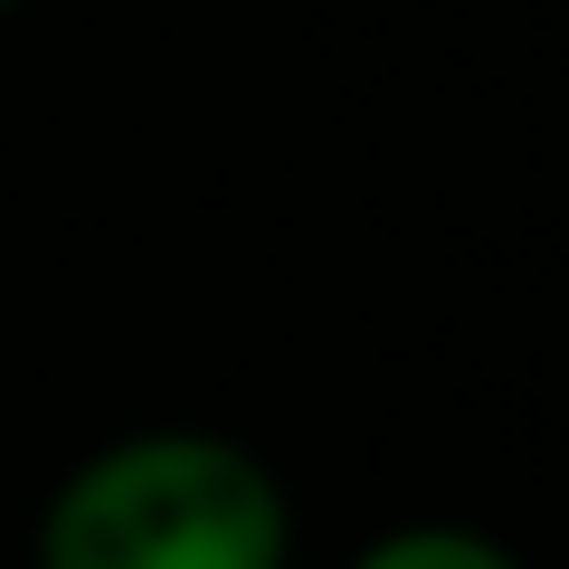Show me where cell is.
I'll list each match as a JSON object with an SVG mask.
<instances>
[{
    "mask_svg": "<svg viewBox=\"0 0 569 569\" xmlns=\"http://www.w3.org/2000/svg\"><path fill=\"white\" fill-rule=\"evenodd\" d=\"M342 569H522V550L475 522H399V531H370Z\"/></svg>",
    "mask_w": 569,
    "mask_h": 569,
    "instance_id": "cell-2",
    "label": "cell"
},
{
    "mask_svg": "<svg viewBox=\"0 0 569 569\" xmlns=\"http://www.w3.org/2000/svg\"><path fill=\"white\" fill-rule=\"evenodd\" d=\"M10 10H20V0H0V20H10Z\"/></svg>",
    "mask_w": 569,
    "mask_h": 569,
    "instance_id": "cell-3",
    "label": "cell"
},
{
    "mask_svg": "<svg viewBox=\"0 0 569 569\" xmlns=\"http://www.w3.org/2000/svg\"><path fill=\"white\" fill-rule=\"evenodd\" d=\"M29 569H295V503L247 437L133 427L48 485Z\"/></svg>",
    "mask_w": 569,
    "mask_h": 569,
    "instance_id": "cell-1",
    "label": "cell"
}]
</instances>
